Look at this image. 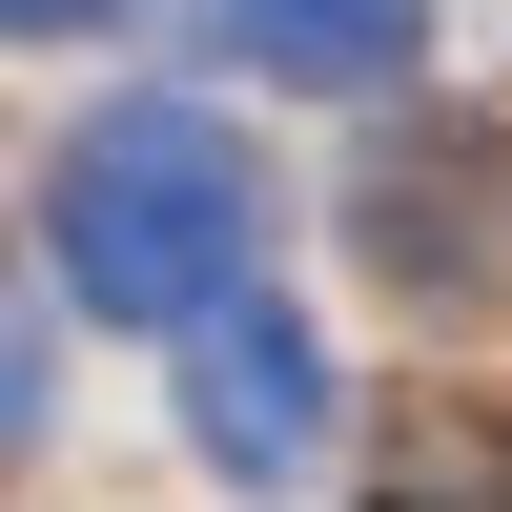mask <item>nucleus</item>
Returning <instances> with one entry per match:
<instances>
[{"mask_svg":"<svg viewBox=\"0 0 512 512\" xmlns=\"http://www.w3.org/2000/svg\"><path fill=\"white\" fill-rule=\"evenodd\" d=\"M62 21H103V0H21V41H62Z\"/></svg>","mask_w":512,"mask_h":512,"instance_id":"5","label":"nucleus"},{"mask_svg":"<svg viewBox=\"0 0 512 512\" xmlns=\"http://www.w3.org/2000/svg\"><path fill=\"white\" fill-rule=\"evenodd\" d=\"M226 41H246L267 82H410L431 0H226Z\"/></svg>","mask_w":512,"mask_h":512,"instance_id":"4","label":"nucleus"},{"mask_svg":"<svg viewBox=\"0 0 512 512\" xmlns=\"http://www.w3.org/2000/svg\"><path fill=\"white\" fill-rule=\"evenodd\" d=\"M41 246H62V287L103 328H205L246 287V246H267V185H246V144L205 103H103L62 144V185H41Z\"/></svg>","mask_w":512,"mask_h":512,"instance_id":"1","label":"nucleus"},{"mask_svg":"<svg viewBox=\"0 0 512 512\" xmlns=\"http://www.w3.org/2000/svg\"><path fill=\"white\" fill-rule=\"evenodd\" d=\"M349 226H369V267L410 287V328H431V308H512V144H492V123L390 144L349 185Z\"/></svg>","mask_w":512,"mask_h":512,"instance_id":"2","label":"nucleus"},{"mask_svg":"<svg viewBox=\"0 0 512 512\" xmlns=\"http://www.w3.org/2000/svg\"><path fill=\"white\" fill-rule=\"evenodd\" d=\"M185 349V451L226 492H287L328 451V349H308V308H267V287H226L205 328H164Z\"/></svg>","mask_w":512,"mask_h":512,"instance_id":"3","label":"nucleus"}]
</instances>
